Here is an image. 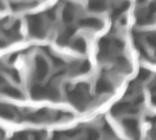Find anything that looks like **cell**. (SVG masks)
<instances>
[{
	"instance_id": "cell-1",
	"label": "cell",
	"mask_w": 156,
	"mask_h": 140,
	"mask_svg": "<svg viewBox=\"0 0 156 140\" xmlns=\"http://www.w3.org/2000/svg\"><path fill=\"white\" fill-rule=\"evenodd\" d=\"M87 96H88V85L85 83H80L74 88L67 90V97L76 108L84 110L87 105Z\"/></svg>"
},
{
	"instance_id": "cell-2",
	"label": "cell",
	"mask_w": 156,
	"mask_h": 140,
	"mask_svg": "<svg viewBox=\"0 0 156 140\" xmlns=\"http://www.w3.org/2000/svg\"><path fill=\"white\" fill-rule=\"evenodd\" d=\"M30 96L35 100H40V99L56 100L60 97V93H58V89L51 84H48L44 86L39 84H34L30 88Z\"/></svg>"
},
{
	"instance_id": "cell-3",
	"label": "cell",
	"mask_w": 156,
	"mask_h": 140,
	"mask_svg": "<svg viewBox=\"0 0 156 140\" xmlns=\"http://www.w3.org/2000/svg\"><path fill=\"white\" fill-rule=\"evenodd\" d=\"M28 32L34 38H43L45 35L44 21L39 15H30L27 17Z\"/></svg>"
},
{
	"instance_id": "cell-4",
	"label": "cell",
	"mask_w": 156,
	"mask_h": 140,
	"mask_svg": "<svg viewBox=\"0 0 156 140\" xmlns=\"http://www.w3.org/2000/svg\"><path fill=\"white\" fill-rule=\"evenodd\" d=\"M122 124L126 129V131L129 134V136L133 140H139V135H140V129H139V124L138 121L134 118H126L122 121Z\"/></svg>"
},
{
	"instance_id": "cell-5",
	"label": "cell",
	"mask_w": 156,
	"mask_h": 140,
	"mask_svg": "<svg viewBox=\"0 0 156 140\" xmlns=\"http://www.w3.org/2000/svg\"><path fill=\"white\" fill-rule=\"evenodd\" d=\"M49 72V65L48 61L41 57V56H37L35 57V68H34V75L38 80H43L46 74Z\"/></svg>"
},
{
	"instance_id": "cell-6",
	"label": "cell",
	"mask_w": 156,
	"mask_h": 140,
	"mask_svg": "<svg viewBox=\"0 0 156 140\" xmlns=\"http://www.w3.org/2000/svg\"><path fill=\"white\" fill-rule=\"evenodd\" d=\"M113 89V84L111 83V80L106 77H100L96 82L95 85V90L99 94H105V93H111Z\"/></svg>"
},
{
	"instance_id": "cell-7",
	"label": "cell",
	"mask_w": 156,
	"mask_h": 140,
	"mask_svg": "<svg viewBox=\"0 0 156 140\" xmlns=\"http://www.w3.org/2000/svg\"><path fill=\"white\" fill-rule=\"evenodd\" d=\"M79 26L89 29H100L102 27V22L99 18L95 17H89V18H83L79 21Z\"/></svg>"
},
{
	"instance_id": "cell-8",
	"label": "cell",
	"mask_w": 156,
	"mask_h": 140,
	"mask_svg": "<svg viewBox=\"0 0 156 140\" xmlns=\"http://www.w3.org/2000/svg\"><path fill=\"white\" fill-rule=\"evenodd\" d=\"M49 117H50V113H49V111L48 110H45V108H43V110H40V111H37V112H34V113H32V114H29V119L32 121V122H45V121H48L49 119Z\"/></svg>"
},
{
	"instance_id": "cell-9",
	"label": "cell",
	"mask_w": 156,
	"mask_h": 140,
	"mask_svg": "<svg viewBox=\"0 0 156 140\" xmlns=\"http://www.w3.org/2000/svg\"><path fill=\"white\" fill-rule=\"evenodd\" d=\"M74 34V28H72V27H68V28H66L58 37H57V44L58 45H66L68 41H69V39H71V37Z\"/></svg>"
},
{
	"instance_id": "cell-10",
	"label": "cell",
	"mask_w": 156,
	"mask_h": 140,
	"mask_svg": "<svg viewBox=\"0 0 156 140\" xmlns=\"http://www.w3.org/2000/svg\"><path fill=\"white\" fill-rule=\"evenodd\" d=\"M0 117L12 119L15 117V110L6 103H0Z\"/></svg>"
},
{
	"instance_id": "cell-11",
	"label": "cell",
	"mask_w": 156,
	"mask_h": 140,
	"mask_svg": "<svg viewBox=\"0 0 156 140\" xmlns=\"http://www.w3.org/2000/svg\"><path fill=\"white\" fill-rule=\"evenodd\" d=\"M73 18H74V10H73L72 5L68 4L65 6V9L62 11V19L65 23H71L73 21Z\"/></svg>"
},
{
	"instance_id": "cell-12",
	"label": "cell",
	"mask_w": 156,
	"mask_h": 140,
	"mask_svg": "<svg viewBox=\"0 0 156 140\" xmlns=\"http://www.w3.org/2000/svg\"><path fill=\"white\" fill-rule=\"evenodd\" d=\"M106 2H102V1H91L88 4V7L90 11L93 12H101V11H105L106 10Z\"/></svg>"
},
{
	"instance_id": "cell-13",
	"label": "cell",
	"mask_w": 156,
	"mask_h": 140,
	"mask_svg": "<svg viewBox=\"0 0 156 140\" xmlns=\"http://www.w3.org/2000/svg\"><path fill=\"white\" fill-rule=\"evenodd\" d=\"M72 46H73V49L76 50V51H78V52H85V50H87V43H85V40L83 39V38H77L73 43H72Z\"/></svg>"
},
{
	"instance_id": "cell-14",
	"label": "cell",
	"mask_w": 156,
	"mask_h": 140,
	"mask_svg": "<svg viewBox=\"0 0 156 140\" xmlns=\"http://www.w3.org/2000/svg\"><path fill=\"white\" fill-rule=\"evenodd\" d=\"M2 91H4L7 96H10V97H15V99H21V97H22V93H21L18 89L13 88V86H6V88H4Z\"/></svg>"
},
{
	"instance_id": "cell-15",
	"label": "cell",
	"mask_w": 156,
	"mask_h": 140,
	"mask_svg": "<svg viewBox=\"0 0 156 140\" xmlns=\"http://www.w3.org/2000/svg\"><path fill=\"white\" fill-rule=\"evenodd\" d=\"M90 68V65L88 61H82L80 63H78L74 68V73L76 74H83V73H87Z\"/></svg>"
},
{
	"instance_id": "cell-16",
	"label": "cell",
	"mask_w": 156,
	"mask_h": 140,
	"mask_svg": "<svg viewBox=\"0 0 156 140\" xmlns=\"http://www.w3.org/2000/svg\"><path fill=\"white\" fill-rule=\"evenodd\" d=\"M99 139H100V134H99L98 129L89 128L87 130V138H85V140H99Z\"/></svg>"
},
{
	"instance_id": "cell-17",
	"label": "cell",
	"mask_w": 156,
	"mask_h": 140,
	"mask_svg": "<svg viewBox=\"0 0 156 140\" xmlns=\"http://www.w3.org/2000/svg\"><path fill=\"white\" fill-rule=\"evenodd\" d=\"M49 54V56H50V60L54 62V65L56 66V67H61V66H63L65 65V62L60 58V57H57V56H55L54 54H51V52H48Z\"/></svg>"
},
{
	"instance_id": "cell-18",
	"label": "cell",
	"mask_w": 156,
	"mask_h": 140,
	"mask_svg": "<svg viewBox=\"0 0 156 140\" xmlns=\"http://www.w3.org/2000/svg\"><path fill=\"white\" fill-rule=\"evenodd\" d=\"M11 140H29V136H28V134L27 133H24V131H21V133H17Z\"/></svg>"
},
{
	"instance_id": "cell-19",
	"label": "cell",
	"mask_w": 156,
	"mask_h": 140,
	"mask_svg": "<svg viewBox=\"0 0 156 140\" xmlns=\"http://www.w3.org/2000/svg\"><path fill=\"white\" fill-rule=\"evenodd\" d=\"M7 73L10 74V77H11L15 82H20V80H21V78H20V73H18L17 71H15V69H10V71H7Z\"/></svg>"
},
{
	"instance_id": "cell-20",
	"label": "cell",
	"mask_w": 156,
	"mask_h": 140,
	"mask_svg": "<svg viewBox=\"0 0 156 140\" xmlns=\"http://www.w3.org/2000/svg\"><path fill=\"white\" fill-rule=\"evenodd\" d=\"M79 133H80V129L76 128V129H72V130L66 131V135H67V138H73V136H76V135L79 134Z\"/></svg>"
},
{
	"instance_id": "cell-21",
	"label": "cell",
	"mask_w": 156,
	"mask_h": 140,
	"mask_svg": "<svg viewBox=\"0 0 156 140\" xmlns=\"http://www.w3.org/2000/svg\"><path fill=\"white\" fill-rule=\"evenodd\" d=\"M44 136H43V133H39V131H35L33 134V140H43Z\"/></svg>"
},
{
	"instance_id": "cell-22",
	"label": "cell",
	"mask_w": 156,
	"mask_h": 140,
	"mask_svg": "<svg viewBox=\"0 0 156 140\" xmlns=\"http://www.w3.org/2000/svg\"><path fill=\"white\" fill-rule=\"evenodd\" d=\"M5 44H6V43H5L4 40H1V39H0V47H2V46H5Z\"/></svg>"
},
{
	"instance_id": "cell-23",
	"label": "cell",
	"mask_w": 156,
	"mask_h": 140,
	"mask_svg": "<svg viewBox=\"0 0 156 140\" xmlns=\"http://www.w3.org/2000/svg\"><path fill=\"white\" fill-rule=\"evenodd\" d=\"M4 82H5V80H4V78L0 75V85H1V84H4Z\"/></svg>"
}]
</instances>
